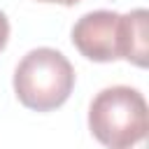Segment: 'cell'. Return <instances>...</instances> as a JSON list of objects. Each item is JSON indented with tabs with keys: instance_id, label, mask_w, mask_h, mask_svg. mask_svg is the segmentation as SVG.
I'll return each instance as SVG.
<instances>
[{
	"instance_id": "1",
	"label": "cell",
	"mask_w": 149,
	"mask_h": 149,
	"mask_svg": "<svg viewBox=\"0 0 149 149\" xmlns=\"http://www.w3.org/2000/svg\"><path fill=\"white\" fill-rule=\"evenodd\" d=\"M74 88L72 63L51 47L30 49L14 70V93L23 107L51 112L61 107Z\"/></svg>"
},
{
	"instance_id": "2",
	"label": "cell",
	"mask_w": 149,
	"mask_h": 149,
	"mask_svg": "<svg viewBox=\"0 0 149 149\" xmlns=\"http://www.w3.org/2000/svg\"><path fill=\"white\" fill-rule=\"evenodd\" d=\"M88 128L93 137L109 147L121 149L147 137V100L133 86H107L88 107Z\"/></svg>"
},
{
	"instance_id": "3",
	"label": "cell",
	"mask_w": 149,
	"mask_h": 149,
	"mask_svg": "<svg viewBox=\"0 0 149 149\" xmlns=\"http://www.w3.org/2000/svg\"><path fill=\"white\" fill-rule=\"evenodd\" d=\"M72 44L81 56L95 63L121 58V14L95 9L84 14L72 26Z\"/></svg>"
},
{
	"instance_id": "4",
	"label": "cell",
	"mask_w": 149,
	"mask_h": 149,
	"mask_svg": "<svg viewBox=\"0 0 149 149\" xmlns=\"http://www.w3.org/2000/svg\"><path fill=\"white\" fill-rule=\"evenodd\" d=\"M147 9H133L121 14V58L133 65L144 68L149 61V37H147Z\"/></svg>"
},
{
	"instance_id": "5",
	"label": "cell",
	"mask_w": 149,
	"mask_h": 149,
	"mask_svg": "<svg viewBox=\"0 0 149 149\" xmlns=\"http://www.w3.org/2000/svg\"><path fill=\"white\" fill-rule=\"evenodd\" d=\"M7 40H9V21L5 12H0V51L7 47Z\"/></svg>"
},
{
	"instance_id": "6",
	"label": "cell",
	"mask_w": 149,
	"mask_h": 149,
	"mask_svg": "<svg viewBox=\"0 0 149 149\" xmlns=\"http://www.w3.org/2000/svg\"><path fill=\"white\" fill-rule=\"evenodd\" d=\"M37 2H58V5L72 7V5H77V2H81V0H37Z\"/></svg>"
},
{
	"instance_id": "7",
	"label": "cell",
	"mask_w": 149,
	"mask_h": 149,
	"mask_svg": "<svg viewBox=\"0 0 149 149\" xmlns=\"http://www.w3.org/2000/svg\"><path fill=\"white\" fill-rule=\"evenodd\" d=\"M121 149H147V137H144V140H140V142H135V144H128V147H121Z\"/></svg>"
}]
</instances>
